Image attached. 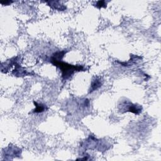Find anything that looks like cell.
<instances>
[{
	"label": "cell",
	"instance_id": "cell-8",
	"mask_svg": "<svg viewBox=\"0 0 161 161\" xmlns=\"http://www.w3.org/2000/svg\"><path fill=\"white\" fill-rule=\"evenodd\" d=\"M48 6H50L52 9H55L57 11H65L67 9L66 6L61 3L59 1H45Z\"/></svg>",
	"mask_w": 161,
	"mask_h": 161
},
{
	"label": "cell",
	"instance_id": "cell-3",
	"mask_svg": "<svg viewBox=\"0 0 161 161\" xmlns=\"http://www.w3.org/2000/svg\"><path fill=\"white\" fill-rule=\"evenodd\" d=\"M118 109L121 113L130 112L138 115L142 113L143 108L141 105L133 103L129 100L124 99L119 101L118 104Z\"/></svg>",
	"mask_w": 161,
	"mask_h": 161
},
{
	"label": "cell",
	"instance_id": "cell-10",
	"mask_svg": "<svg viewBox=\"0 0 161 161\" xmlns=\"http://www.w3.org/2000/svg\"><path fill=\"white\" fill-rule=\"evenodd\" d=\"M33 103L35 106V108L32 111L33 113H41L44 111H46L48 109L47 106L42 103H38L36 101H33Z\"/></svg>",
	"mask_w": 161,
	"mask_h": 161
},
{
	"label": "cell",
	"instance_id": "cell-7",
	"mask_svg": "<svg viewBox=\"0 0 161 161\" xmlns=\"http://www.w3.org/2000/svg\"><path fill=\"white\" fill-rule=\"evenodd\" d=\"M103 84V80H102L101 77H95L91 81L88 93H92L94 91H97L98 89H99L102 86Z\"/></svg>",
	"mask_w": 161,
	"mask_h": 161
},
{
	"label": "cell",
	"instance_id": "cell-11",
	"mask_svg": "<svg viewBox=\"0 0 161 161\" xmlns=\"http://www.w3.org/2000/svg\"><path fill=\"white\" fill-rule=\"evenodd\" d=\"M108 1H96L95 4H93V6L98 9L106 8L107 7V4Z\"/></svg>",
	"mask_w": 161,
	"mask_h": 161
},
{
	"label": "cell",
	"instance_id": "cell-9",
	"mask_svg": "<svg viewBox=\"0 0 161 161\" xmlns=\"http://www.w3.org/2000/svg\"><path fill=\"white\" fill-rule=\"evenodd\" d=\"M142 58L141 57H139L138 55H130V59L127 61V62H119L118 61L117 62L119 63L120 65H121L123 67H129L131 66L133 64H136L138 60H141Z\"/></svg>",
	"mask_w": 161,
	"mask_h": 161
},
{
	"label": "cell",
	"instance_id": "cell-5",
	"mask_svg": "<svg viewBox=\"0 0 161 161\" xmlns=\"http://www.w3.org/2000/svg\"><path fill=\"white\" fill-rule=\"evenodd\" d=\"M19 57H13L9 60H7L6 62H2L1 65V70L3 73H7L9 69L13 66L17 62H18Z\"/></svg>",
	"mask_w": 161,
	"mask_h": 161
},
{
	"label": "cell",
	"instance_id": "cell-4",
	"mask_svg": "<svg viewBox=\"0 0 161 161\" xmlns=\"http://www.w3.org/2000/svg\"><path fill=\"white\" fill-rule=\"evenodd\" d=\"M21 149L14 145L12 146L9 145L3 150V156L4 157V158H6L7 157H9L10 159H11V157H18L21 155Z\"/></svg>",
	"mask_w": 161,
	"mask_h": 161
},
{
	"label": "cell",
	"instance_id": "cell-6",
	"mask_svg": "<svg viewBox=\"0 0 161 161\" xmlns=\"http://www.w3.org/2000/svg\"><path fill=\"white\" fill-rule=\"evenodd\" d=\"M15 68L12 71V75L16 77H24V76H27V75H35L34 74H32L31 72H28L27 70H25V69L21 65L17 62L15 65Z\"/></svg>",
	"mask_w": 161,
	"mask_h": 161
},
{
	"label": "cell",
	"instance_id": "cell-1",
	"mask_svg": "<svg viewBox=\"0 0 161 161\" xmlns=\"http://www.w3.org/2000/svg\"><path fill=\"white\" fill-rule=\"evenodd\" d=\"M64 55L58 52L53 53L49 58L48 61L54 66L58 68L61 71V77L63 81L69 79L75 72L85 71L84 66L81 65H72L62 60Z\"/></svg>",
	"mask_w": 161,
	"mask_h": 161
},
{
	"label": "cell",
	"instance_id": "cell-12",
	"mask_svg": "<svg viewBox=\"0 0 161 161\" xmlns=\"http://www.w3.org/2000/svg\"><path fill=\"white\" fill-rule=\"evenodd\" d=\"M13 3V1H0V3L2 5H5V6H8L10 5Z\"/></svg>",
	"mask_w": 161,
	"mask_h": 161
},
{
	"label": "cell",
	"instance_id": "cell-2",
	"mask_svg": "<svg viewBox=\"0 0 161 161\" xmlns=\"http://www.w3.org/2000/svg\"><path fill=\"white\" fill-rule=\"evenodd\" d=\"M80 147H84L85 150L96 149L99 152L108 149V148H106L108 147L106 143H104L101 140L97 139L92 135H89L85 141L82 142L80 144Z\"/></svg>",
	"mask_w": 161,
	"mask_h": 161
}]
</instances>
